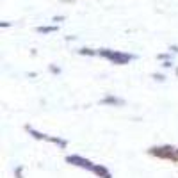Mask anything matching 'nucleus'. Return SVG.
<instances>
[{"label": "nucleus", "mask_w": 178, "mask_h": 178, "mask_svg": "<svg viewBox=\"0 0 178 178\" xmlns=\"http://www.w3.org/2000/svg\"><path fill=\"white\" fill-rule=\"evenodd\" d=\"M105 103H123L121 100H116V98H107V100H103Z\"/></svg>", "instance_id": "obj_2"}, {"label": "nucleus", "mask_w": 178, "mask_h": 178, "mask_svg": "<svg viewBox=\"0 0 178 178\" xmlns=\"http://www.w3.org/2000/svg\"><path fill=\"white\" fill-rule=\"evenodd\" d=\"M103 57H107V59H111V61H114V62H118V64H125V62H128L130 59H132V55H127V53H118V52H107V50H103V52H100Z\"/></svg>", "instance_id": "obj_1"}]
</instances>
